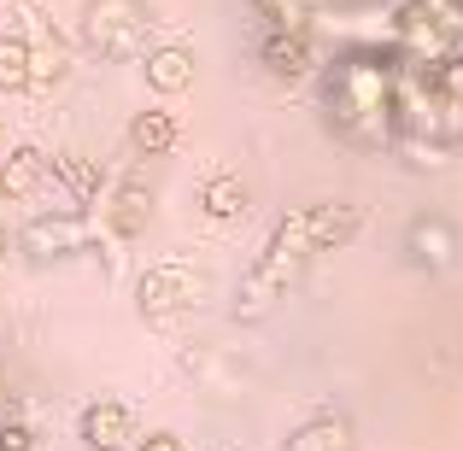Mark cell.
<instances>
[{
	"instance_id": "cell-21",
	"label": "cell",
	"mask_w": 463,
	"mask_h": 451,
	"mask_svg": "<svg viewBox=\"0 0 463 451\" xmlns=\"http://www.w3.org/2000/svg\"><path fill=\"white\" fill-rule=\"evenodd\" d=\"M0 451H35V434L24 422H0Z\"/></svg>"
},
{
	"instance_id": "cell-2",
	"label": "cell",
	"mask_w": 463,
	"mask_h": 451,
	"mask_svg": "<svg viewBox=\"0 0 463 451\" xmlns=\"http://www.w3.org/2000/svg\"><path fill=\"white\" fill-rule=\"evenodd\" d=\"M147 30H153L147 0H89L82 6V42L100 59H141Z\"/></svg>"
},
{
	"instance_id": "cell-15",
	"label": "cell",
	"mask_w": 463,
	"mask_h": 451,
	"mask_svg": "<svg viewBox=\"0 0 463 451\" xmlns=\"http://www.w3.org/2000/svg\"><path fill=\"white\" fill-rule=\"evenodd\" d=\"M200 211L217 217V223H229V217H247V182L229 176V170H217V176L200 188Z\"/></svg>"
},
{
	"instance_id": "cell-9",
	"label": "cell",
	"mask_w": 463,
	"mask_h": 451,
	"mask_svg": "<svg viewBox=\"0 0 463 451\" xmlns=\"http://www.w3.org/2000/svg\"><path fill=\"white\" fill-rule=\"evenodd\" d=\"M306 211H311L317 252H340L346 240H358V229H364V205H352V200H323V205H306Z\"/></svg>"
},
{
	"instance_id": "cell-13",
	"label": "cell",
	"mask_w": 463,
	"mask_h": 451,
	"mask_svg": "<svg viewBox=\"0 0 463 451\" xmlns=\"http://www.w3.org/2000/svg\"><path fill=\"white\" fill-rule=\"evenodd\" d=\"M53 176H59V188L71 193V211L100 200V164H94L89 153H53Z\"/></svg>"
},
{
	"instance_id": "cell-11",
	"label": "cell",
	"mask_w": 463,
	"mask_h": 451,
	"mask_svg": "<svg viewBox=\"0 0 463 451\" xmlns=\"http://www.w3.org/2000/svg\"><path fill=\"white\" fill-rule=\"evenodd\" d=\"M47 176H53V158H47V153L12 147L6 164H0V193H6V200H30V193H42Z\"/></svg>"
},
{
	"instance_id": "cell-24",
	"label": "cell",
	"mask_w": 463,
	"mask_h": 451,
	"mask_svg": "<svg viewBox=\"0 0 463 451\" xmlns=\"http://www.w3.org/2000/svg\"><path fill=\"white\" fill-rule=\"evenodd\" d=\"M217 451H235V446H217Z\"/></svg>"
},
{
	"instance_id": "cell-1",
	"label": "cell",
	"mask_w": 463,
	"mask_h": 451,
	"mask_svg": "<svg viewBox=\"0 0 463 451\" xmlns=\"http://www.w3.org/2000/svg\"><path fill=\"white\" fill-rule=\"evenodd\" d=\"M323 106L335 136L358 141V147H382V141H399V47L382 53V47H358V53L335 59V70L323 77Z\"/></svg>"
},
{
	"instance_id": "cell-23",
	"label": "cell",
	"mask_w": 463,
	"mask_h": 451,
	"mask_svg": "<svg viewBox=\"0 0 463 451\" xmlns=\"http://www.w3.org/2000/svg\"><path fill=\"white\" fill-rule=\"evenodd\" d=\"M6 252H12V235H6V223H0V264H6Z\"/></svg>"
},
{
	"instance_id": "cell-4",
	"label": "cell",
	"mask_w": 463,
	"mask_h": 451,
	"mask_svg": "<svg viewBox=\"0 0 463 451\" xmlns=\"http://www.w3.org/2000/svg\"><path fill=\"white\" fill-rule=\"evenodd\" d=\"M94 240H100V223L82 211H53V217H30L18 235L24 258L35 264H53V258H71V252H89Z\"/></svg>"
},
{
	"instance_id": "cell-22",
	"label": "cell",
	"mask_w": 463,
	"mask_h": 451,
	"mask_svg": "<svg viewBox=\"0 0 463 451\" xmlns=\"http://www.w3.org/2000/svg\"><path fill=\"white\" fill-rule=\"evenodd\" d=\"M136 451H188V446H182V434H170V428H158V434H147V440H141Z\"/></svg>"
},
{
	"instance_id": "cell-18",
	"label": "cell",
	"mask_w": 463,
	"mask_h": 451,
	"mask_svg": "<svg viewBox=\"0 0 463 451\" xmlns=\"http://www.w3.org/2000/svg\"><path fill=\"white\" fill-rule=\"evenodd\" d=\"M270 18V30H306L311 23V0H252Z\"/></svg>"
},
{
	"instance_id": "cell-10",
	"label": "cell",
	"mask_w": 463,
	"mask_h": 451,
	"mask_svg": "<svg viewBox=\"0 0 463 451\" xmlns=\"http://www.w3.org/2000/svg\"><path fill=\"white\" fill-rule=\"evenodd\" d=\"M259 59L276 70V77H306L317 65V47H311V30H270L259 47Z\"/></svg>"
},
{
	"instance_id": "cell-3",
	"label": "cell",
	"mask_w": 463,
	"mask_h": 451,
	"mask_svg": "<svg viewBox=\"0 0 463 451\" xmlns=\"http://www.w3.org/2000/svg\"><path fill=\"white\" fill-rule=\"evenodd\" d=\"M205 294H212V276L194 270V264H153L136 282L141 316H176V311H188V305H200Z\"/></svg>"
},
{
	"instance_id": "cell-8",
	"label": "cell",
	"mask_w": 463,
	"mask_h": 451,
	"mask_svg": "<svg viewBox=\"0 0 463 451\" xmlns=\"http://www.w3.org/2000/svg\"><path fill=\"white\" fill-rule=\"evenodd\" d=\"M82 446L89 451H124L136 440V417H129L124 399H94L89 410H82Z\"/></svg>"
},
{
	"instance_id": "cell-5",
	"label": "cell",
	"mask_w": 463,
	"mask_h": 451,
	"mask_svg": "<svg viewBox=\"0 0 463 451\" xmlns=\"http://www.w3.org/2000/svg\"><path fill=\"white\" fill-rule=\"evenodd\" d=\"M294 282H299V270H288V264H276V258H259L235 287V323H264V316L276 311V299H288Z\"/></svg>"
},
{
	"instance_id": "cell-20",
	"label": "cell",
	"mask_w": 463,
	"mask_h": 451,
	"mask_svg": "<svg viewBox=\"0 0 463 451\" xmlns=\"http://www.w3.org/2000/svg\"><path fill=\"white\" fill-rule=\"evenodd\" d=\"M65 70H71V59H65V47H42V53H35V82L30 89H53V82H65Z\"/></svg>"
},
{
	"instance_id": "cell-16",
	"label": "cell",
	"mask_w": 463,
	"mask_h": 451,
	"mask_svg": "<svg viewBox=\"0 0 463 451\" xmlns=\"http://www.w3.org/2000/svg\"><path fill=\"white\" fill-rule=\"evenodd\" d=\"M176 141H182V129H176V117H170V112H136V124H129V147H136L141 158L170 153Z\"/></svg>"
},
{
	"instance_id": "cell-12",
	"label": "cell",
	"mask_w": 463,
	"mask_h": 451,
	"mask_svg": "<svg viewBox=\"0 0 463 451\" xmlns=\"http://www.w3.org/2000/svg\"><path fill=\"white\" fill-rule=\"evenodd\" d=\"M352 446H358V428H352V417H340V410L311 417L306 428L288 440V451H352Z\"/></svg>"
},
{
	"instance_id": "cell-17",
	"label": "cell",
	"mask_w": 463,
	"mask_h": 451,
	"mask_svg": "<svg viewBox=\"0 0 463 451\" xmlns=\"http://www.w3.org/2000/svg\"><path fill=\"white\" fill-rule=\"evenodd\" d=\"M35 82V47L24 35H0V94H24Z\"/></svg>"
},
{
	"instance_id": "cell-14",
	"label": "cell",
	"mask_w": 463,
	"mask_h": 451,
	"mask_svg": "<svg viewBox=\"0 0 463 451\" xmlns=\"http://www.w3.org/2000/svg\"><path fill=\"white\" fill-rule=\"evenodd\" d=\"M147 89H158V94L194 89V53L188 47H153L147 53Z\"/></svg>"
},
{
	"instance_id": "cell-6",
	"label": "cell",
	"mask_w": 463,
	"mask_h": 451,
	"mask_svg": "<svg viewBox=\"0 0 463 451\" xmlns=\"http://www.w3.org/2000/svg\"><path fill=\"white\" fill-rule=\"evenodd\" d=\"M147 223H153V188L141 176H124L112 193H106V205H100V229L112 240H136Z\"/></svg>"
},
{
	"instance_id": "cell-19",
	"label": "cell",
	"mask_w": 463,
	"mask_h": 451,
	"mask_svg": "<svg viewBox=\"0 0 463 451\" xmlns=\"http://www.w3.org/2000/svg\"><path fill=\"white\" fill-rule=\"evenodd\" d=\"M399 153H411L417 170H440L446 164V141H429V136H399Z\"/></svg>"
},
{
	"instance_id": "cell-7",
	"label": "cell",
	"mask_w": 463,
	"mask_h": 451,
	"mask_svg": "<svg viewBox=\"0 0 463 451\" xmlns=\"http://www.w3.org/2000/svg\"><path fill=\"white\" fill-rule=\"evenodd\" d=\"M405 252H411V264H417V270H429V276L452 270V264H458L452 223H446V217H417V223L405 229Z\"/></svg>"
}]
</instances>
